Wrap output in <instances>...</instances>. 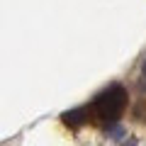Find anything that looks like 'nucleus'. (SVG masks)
Instances as JSON below:
<instances>
[{
    "label": "nucleus",
    "instance_id": "obj_1",
    "mask_svg": "<svg viewBox=\"0 0 146 146\" xmlns=\"http://www.w3.org/2000/svg\"><path fill=\"white\" fill-rule=\"evenodd\" d=\"M124 107H127V90L122 88L119 83H112L107 90H102V93L93 100V105H90L93 115L98 117V119L107 122V124L117 122V117L124 112Z\"/></svg>",
    "mask_w": 146,
    "mask_h": 146
},
{
    "label": "nucleus",
    "instance_id": "obj_2",
    "mask_svg": "<svg viewBox=\"0 0 146 146\" xmlns=\"http://www.w3.org/2000/svg\"><path fill=\"white\" fill-rule=\"evenodd\" d=\"M90 115H93V110H90V107H76V110H68V112H63L61 119L66 122L68 127H73V129H76V127L85 124Z\"/></svg>",
    "mask_w": 146,
    "mask_h": 146
},
{
    "label": "nucleus",
    "instance_id": "obj_3",
    "mask_svg": "<svg viewBox=\"0 0 146 146\" xmlns=\"http://www.w3.org/2000/svg\"><path fill=\"white\" fill-rule=\"evenodd\" d=\"M107 134H110V139H119L122 136V127H107Z\"/></svg>",
    "mask_w": 146,
    "mask_h": 146
},
{
    "label": "nucleus",
    "instance_id": "obj_4",
    "mask_svg": "<svg viewBox=\"0 0 146 146\" xmlns=\"http://www.w3.org/2000/svg\"><path fill=\"white\" fill-rule=\"evenodd\" d=\"M124 146H136V141H134V139H129V141H124Z\"/></svg>",
    "mask_w": 146,
    "mask_h": 146
}]
</instances>
